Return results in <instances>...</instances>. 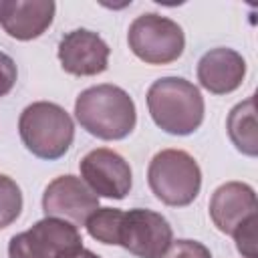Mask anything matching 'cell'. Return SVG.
<instances>
[{
    "instance_id": "1",
    "label": "cell",
    "mask_w": 258,
    "mask_h": 258,
    "mask_svg": "<svg viewBox=\"0 0 258 258\" xmlns=\"http://www.w3.org/2000/svg\"><path fill=\"white\" fill-rule=\"evenodd\" d=\"M75 117L79 125L105 141L125 139L137 123L135 103L127 91L117 85H95L75 101Z\"/></svg>"
},
{
    "instance_id": "9",
    "label": "cell",
    "mask_w": 258,
    "mask_h": 258,
    "mask_svg": "<svg viewBox=\"0 0 258 258\" xmlns=\"http://www.w3.org/2000/svg\"><path fill=\"white\" fill-rule=\"evenodd\" d=\"M79 169L85 183L93 189L97 198L101 196V198L123 200L133 183L131 167L125 161V157L107 147L89 151L81 159Z\"/></svg>"
},
{
    "instance_id": "21",
    "label": "cell",
    "mask_w": 258,
    "mask_h": 258,
    "mask_svg": "<svg viewBox=\"0 0 258 258\" xmlns=\"http://www.w3.org/2000/svg\"><path fill=\"white\" fill-rule=\"evenodd\" d=\"M6 2H8V0H0V22H2V16H4V12H6Z\"/></svg>"
},
{
    "instance_id": "4",
    "label": "cell",
    "mask_w": 258,
    "mask_h": 258,
    "mask_svg": "<svg viewBox=\"0 0 258 258\" xmlns=\"http://www.w3.org/2000/svg\"><path fill=\"white\" fill-rule=\"evenodd\" d=\"M147 181L155 198L167 206H189L202 187L198 161L183 149H163L147 167Z\"/></svg>"
},
{
    "instance_id": "19",
    "label": "cell",
    "mask_w": 258,
    "mask_h": 258,
    "mask_svg": "<svg viewBox=\"0 0 258 258\" xmlns=\"http://www.w3.org/2000/svg\"><path fill=\"white\" fill-rule=\"evenodd\" d=\"M16 77H18L16 62L12 60V56H8L6 52L0 50V97L8 95L14 89Z\"/></svg>"
},
{
    "instance_id": "12",
    "label": "cell",
    "mask_w": 258,
    "mask_h": 258,
    "mask_svg": "<svg viewBox=\"0 0 258 258\" xmlns=\"http://www.w3.org/2000/svg\"><path fill=\"white\" fill-rule=\"evenodd\" d=\"M246 77V60L234 48H212L198 62L200 85L214 93L226 95L236 91Z\"/></svg>"
},
{
    "instance_id": "13",
    "label": "cell",
    "mask_w": 258,
    "mask_h": 258,
    "mask_svg": "<svg viewBox=\"0 0 258 258\" xmlns=\"http://www.w3.org/2000/svg\"><path fill=\"white\" fill-rule=\"evenodd\" d=\"M52 0H8L2 16V28L16 40L38 38L54 18Z\"/></svg>"
},
{
    "instance_id": "7",
    "label": "cell",
    "mask_w": 258,
    "mask_h": 258,
    "mask_svg": "<svg viewBox=\"0 0 258 258\" xmlns=\"http://www.w3.org/2000/svg\"><path fill=\"white\" fill-rule=\"evenodd\" d=\"M169 222L151 210L133 208L123 212L119 226V244L137 258H161L173 242Z\"/></svg>"
},
{
    "instance_id": "8",
    "label": "cell",
    "mask_w": 258,
    "mask_h": 258,
    "mask_svg": "<svg viewBox=\"0 0 258 258\" xmlns=\"http://www.w3.org/2000/svg\"><path fill=\"white\" fill-rule=\"evenodd\" d=\"M42 210L46 218H58L73 226H83L89 216L99 210V198L81 177L60 175L46 185L42 194Z\"/></svg>"
},
{
    "instance_id": "16",
    "label": "cell",
    "mask_w": 258,
    "mask_h": 258,
    "mask_svg": "<svg viewBox=\"0 0 258 258\" xmlns=\"http://www.w3.org/2000/svg\"><path fill=\"white\" fill-rule=\"evenodd\" d=\"M22 212V191L18 183L0 173V230L8 228Z\"/></svg>"
},
{
    "instance_id": "11",
    "label": "cell",
    "mask_w": 258,
    "mask_h": 258,
    "mask_svg": "<svg viewBox=\"0 0 258 258\" xmlns=\"http://www.w3.org/2000/svg\"><path fill=\"white\" fill-rule=\"evenodd\" d=\"M256 216V191L242 181L222 183L210 200V218L224 234H234L246 220Z\"/></svg>"
},
{
    "instance_id": "18",
    "label": "cell",
    "mask_w": 258,
    "mask_h": 258,
    "mask_svg": "<svg viewBox=\"0 0 258 258\" xmlns=\"http://www.w3.org/2000/svg\"><path fill=\"white\" fill-rule=\"evenodd\" d=\"M161 258H212L210 250L196 240H175L163 252Z\"/></svg>"
},
{
    "instance_id": "15",
    "label": "cell",
    "mask_w": 258,
    "mask_h": 258,
    "mask_svg": "<svg viewBox=\"0 0 258 258\" xmlns=\"http://www.w3.org/2000/svg\"><path fill=\"white\" fill-rule=\"evenodd\" d=\"M123 220V210L117 208H99L85 222L91 238L103 244H119V226Z\"/></svg>"
},
{
    "instance_id": "6",
    "label": "cell",
    "mask_w": 258,
    "mask_h": 258,
    "mask_svg": "<svg viewBox=\"0 0 258 258\" xmlns=\"http://www.w3.org/2000/svg\"><path fill=\"white\" fill-rule=\"evenodd\" d=\"M83 246V238L71 222L58 218L38 220L30 230L10 238V258H58V254Z\"/></svg>"
},
{
    "instance_id": "5",
    "label": "cell",
    "mask_w": 258,
    "mask_h": 258,
    "mask_svg": "<svg viewBox=\"0 0 258 258\" xmlns=\"http://www.w3.org/2000/svg\"><path fill=\"white\" fill-rule=\"evenodd\" d=\"M131 52L147 64H167L181 56L185 36L177 22L167 16L147 12L137 16L127 32Z\"/></svg>"
},
{
    "instance_id": "20",
    "label": "cell",
    "mask_w": 258,
    "mask_h": 258,
    "mask_svg": "<svg viewBox=\"0 0 258 258\" xmlns=\"http://www.w3.org/2000/svg\"><path fill=\"white\" fill-rule=\"evenodd\" d=\"M58 258H101V256L91 252V250H87L85 246H77V248H71V250L58 254Z\"/></svg>"
},
{
    "instance_id": "10",
    "label": "cell",
    "mask_w": 258,
    "mask_h": 258,
    "mask_svg": "<svg viewBox=\"0 0 258 258\" xmlns=\"http://www.w3.org/2000/svg\"><path fill=\"white\" fill-rule=\"evenodd\" d=\"M111 48L93 30L77 28L67 32L58 42L60 67L77 77L101 75L109 67Z\"/></svg>"
},
{
    "instance_id": "17",
    "label": "cell",
    "mask_w": 258,
    "mask_h": 258,
    "mask_svg": "<svg viewBox=\"0 0 258 258\" xmlns=\"http://www.w3.org/2000/svg\"><path fill=\"white\" fill-rule=\"evenodd\" d=\"M236 240V248L244 258H256V216H252L250 220H246L234 234Z\"/></svg>"
},
{
    "instance_id": "2",
    "label": "cell",
    "mask_w": 258,
    "mask_h": 258,
    "mask_svg": "<svg viewBox=\"0 0 258 258\" xmlns=\"http://www.w3.org/2000/svg\"><path fill=\"white\" fill-rule=\"evenodd\" d=\"M147 109L153 123L169 135L194 133L206 113L200 89L181 77L157 79L147 91Z\"/></svg>"
},
{
    "instance_id": "14",
    "label": "cell",
    "mask_w": 258,
    "mask_h": 258,
    "mask_svg": "<svg viewBox=\"0 0 258 258\" xmlns=\"http://www.w3.org/2000/svg\"><path fill=\"white\" fill-rule=\"evenodd\" d=\"M228 135L238 151L244 155L256 157L258 153V137H256V109H254V97H248L246 101L238 103L226 121Z\"/></svg>"
},
{
    "instance_id": "3",
    "label": "cell",
    "mask_w": 258,
    "mask_h": 258,
    "mask_svg": "<svg viewBox=\"0 0 258 258\" xmlns=\"http://www.w3.org/2000/svg\"><path fill=\"white\" fill-rule=\"evenodd\" d=\"M18 133L32 155L54 161L69 151L75 139V123L60 105L36 101L20 113Z\"/></svg>"
}]
</instances>
